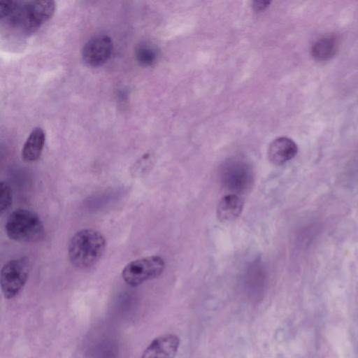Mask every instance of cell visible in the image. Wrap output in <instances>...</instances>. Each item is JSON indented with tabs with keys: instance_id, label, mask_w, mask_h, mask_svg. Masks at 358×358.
I'll use <instances>...</instances> for the list:
<instances>
[{
	"instance_id": "1",
	"label": "cell",
	"mask_w": 358,
	"mask_h": 358,
	"mask_svg": "<svg viewBox=\"0 0 358 358\" xmlns=\"http://www.w3.org/2000/svg\"><path fill=\"white\" fill-rule=\"evenodd\" d=\"M55 10L53 1H2L0 19L21 31L31 33L49 20Z\"/></svg>"
},
{
	"instance_id": "2",
	"label": "cell",
	"mask_w": 358,
	"mask_h": 358,
	"mask_svg": "<svg viewBox=\"0 0 358 358\" xmlns=\"http://www.w3.org/2000/svg\"><path fill=\"white\" fill-rule=\"evenodd\" d=\"M105 248L106 240L101 233L93 229H81L69 242V261L78 268H89L98 262Z\"/></svg>"
},
{
	"instance_id": "3",
	"label": "cell",
	"mask_w": 358,
	"mask_h": 358,
	"mask_svg": "<svg viewBox=\"0 0 358 358\" xmlns=\"http://www.w3.org/2000/svg\"><path fill=\"white\" fill-rule=\"evenodd\" d=\"M7 236L20 243H36L43 239L44 227L39 216L27 209H16L7 217L5 224Z\"/></svg>"
},
{
	"instance_id": "4",
	"label": "cell",
	"mask_w": 358,
	"mask_h": 358,
	"mask_svg": "<svg viewBox=\"0 0 358 358\" xmlns=\"http://www.w3.org/2000/svg\"><path fill=\"white\" fill-rule=\"evenodd\" d=\"M164 266V261L161 257L149 256L128 263L122 269V277L128 285L136 287L159 276Z\"/></svg>"
},
{
	"instance_id": "5",
	"label": "cell",
	"mask_w": 358,
	"mask_h": 358,
	"mask_svg": "<svg viewBox=\"0 0 358 358\" xmlns=\"http://www.w3.org/2000/svg\"><path fill=\"white\" fill-rule=\"evenodd\" d=\"M29 273V264L24 258L11 259L1 270V288L6 299L16 296L25 285Z\"/></svg>"
},
{
	"instance_id": "6",
	"label": "cell",
	"mask_w": 358,
	"mask_h": 358,
	"mask_svg": "<svg viewBox=\"0 0 358 358\" xmlns=\"http://www.w3.org/2000/svg\"><path fill=\"white\" fill-rule=\"evenodd\" d=\"M113 46V41L109 36L95 35L83 45L81 53L83 60L89 66H101L110 59Z\"/></svg>"
},
{
	"instance_id": "7",
	"label": "cell",
	"mask_w": 358,
	"mask_h": 358,
	"mask_svg": "<svg viewBox=\"0 0 358 358\" xmlns=\"http://www.w3.org/2000/svg\"><path fill=\"white\" fill-rule=\"evenodd\" d=\"M180 345L177 335L168 334L155 338L140 358H175Z\"/></svg>"
},
{
	"instance_id": "8",
	"label": "cell",
	"mask_w": 358,
	"mask_h": 358,
	"mask_svg": "<svg viewBox=\"0 0 358 358\" xmlns=\"http://www.w3.org/2000/svg\"><path fill=\"white\" fill-rule=\"evenodd\" d=\"M298 148L294 141L287 137L273 140L268 148V157L275 165H282L295 157Z\"/></svg>"
},
{
	"instance_id": "9",
	"label": "cell",
	"mask_w": 358,
	"mask_h": 358,
	"mask_svg": "<svg viewBox=\"0 0 358 358\" xmlns=\"http://www.w3.org/2000/svg\"><path fill=\"white\" fill-rule=\"evenodd\" d=\"M45 141V134L40 128H34L29 134L22 149V158L25 162L37 161L43 152Z\"/></svg>"
},
{
	"instance_id": "10",
	"label": "cell",
	"mask_w": 358,
	"mask_h": 358,
	"mask_svg": "<svg viewBox=\"0 0 358 358\" xmlns=\"http://www.w3.org/2000/svg\"><path fill=\"white\" fill-rule=\"evenodd\" d=\"M243 208V201L236 194L224 196L217 208V215L222 222H231L241 215Z\"/></svg>"
},
{
	"instance_id": "11",
	"label": "cell",
	"mask_w": 358,
	"mask_h": 358,
	"mask_svg": "<svg viewBox=\"0 0 358 358\" xmlns=\"http://www.w3.org/2000/svg\"><path fill=\"white\" fill-rule=\"evenodd\" d=\"M337 42L334 38L324 37L317 40L312 46V56L318 61L331 58L336 52Z\"/></svg>"
},
{
	"instance_id": "12",
	"label": "cell",
	"mask_w": 358,
	"mask_h": 358,
	"mask_svg": "<svg viewBox=\"0 0 358 358\" xmlns=\"http://www.w3.org/2000/svg\"><path fill=\"white\" fill-rule=\"evenodd\" d=\"M136 58L138 64L143 66L153 65L158 58L157 47L149 42H141L136 48Z\"/></svg>"
},
{
	"instance_id": "13",
	"label": "cell",
	"mask_w": 358,
	"mask_h": 358,
	"mask_svg": "<svg viewBox=\"0 0 358 358\" xmlns=\"http://www.w3.org/2000/svg\"><path fill=\"white\" fill-rule=\"evenodd\" d=\"M12 191L10 186L4 182L0 184V211H6L12 204Z\"/></svg>"
},
{
	"instance_id": "14",
	"label": "cell",
	"mask_w": 358,
	"mask_h": 358,
	"mask_svg": "<svg viewBox=\"0 0 358 358\" xmlns=\"http://www.w3.org/2000/svg\"><path fill=\"white\" fill-rule=\"evenodd\" d=\"M270 2L268 1H257L253 2V7L256 10H262L263 9L266 8Z\"/></svg>"
}]
</instances>
